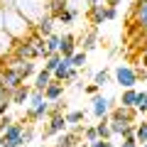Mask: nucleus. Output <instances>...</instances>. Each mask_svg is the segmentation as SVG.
<instances>
[{"label":"nucleus","instance_id":"19","mask_svg":"<svg viewBox=\"0 0 147 147\" xmlns=\"http://www.w3.org/2000/svg\"><path fill=\"white\" fill-rule=\"evenodd\" d=\"M137 93H140L137 88H127V91H123V96H120V105H125V108H135V103H137Z\"/></svg>","mask_w":147,"mask_h":147},{"label":"nucleus","instance_id":"34","mask_svg":"<svg viewBox=\"0 0 147 147\" xmlns=\"http://www.w3.org/2000/svg\"><path fill=\"white\" fill-rule=\"evenodd\" d=\"M123 127H125V123H113V120H110V132H113V135L120 137L123 135Z\"/></svg>","mask_w":147,"mask_h":147},{"label":"nucleus","instance_id":"46","mask_svg":"<svg viewBox=\"0 0 147 147\" xmlns=\"http://www.w3.org/2000/svg\"><path fill=\"white\" fill-rule=\"evenodd\" d=\"M140 147H147V142H145V145H140Z\"/></svg>","mask_w":147,"mask_h":147},{"label":"nucleus","instance_id":"43","mask_svg":"<svg viewBox=\"0 0 147 147\" xmlns=\"http://www.w3.org/2000/svg\"><path fill=\"white\" fill-rule=\"evenodd\" d=\"M88 3V7H93V5H100V0H86Z\"/></svg>","mask_w":147,"mask_h":147},{"label":"nucleus","instance_id":"41","mask_svg":"<svg viewBox=\"0 0 147 147\" xmlns=\"http://www.w3.org/2000/svg\"><path fill=\"white\" fill-rule=\"evenodd\" d=\"M118 17V7H108V20H115Z\"/></svg>","mask_w":147,"mask_h":147},{"label":"nucleus","instance_id":"13","mask_svg":"<svg viewBox=\"0 0 147 147\" xmlns=\"http://www.w3.org/2000/svg\"><path fill=\"white\" fill-rule=\"evenodd\" d=\"M52 81H54V74L47 71V69H39V71H37V76H34V84H32V88L39 91V93H44V91L49 88V84H52Z\"/></svg>","mask_w":147,"mask_h":147},{"label":"nucleus","instance_id":"2","mask_svg":"<svg viewBox=\"0 0 147 147\" xmlns=\"http://www.w3.org/2000/svg\"><path fill=\"white\" fill-rule=\"evenodd\" d=\"M12 7H15L20 15H25V20H30L32 25L49 15V5L47 0H12Z\"/></svg>","mask_w":147,"mask_h":147},{"label":"nucleus","instance_id":"48","mask_svg":"<svg viewBox=\"0 0 147 147\" xmlns=\"http://www.w3.org/2000/svg\"><path fill=\"white\" fill-rule=\"evenodd\" d=\"M113 147H118V145H113Z\"/></svg>","mask_w":147,"mask_h":147},{"label":"nucleus","instance_id":"44","mask_svg":"<svg viewBox=\"0 0 147 147\" xmlns=\"http://www.w3.org/2000/svg\"><path fill=\"white\" fill-rule=\"evenodd\" d=\"M74 3H76V0H69V5H74Z\"/></svg>","mask_w":147,"mask_h":147},{"label":"nucleus","instance_id":"31","mask_svg":"<svg viewBox=\"0 0 147 147\" xmlns=\"http://www.w3.org/2000/svg\"><path fill=\"white\" fill-rule=\"evenodd\" d=\"M32 140H34V127H32V123H30V125L25 127V132H22V145L27 147V145H30Z\"/></svg>","mask_w":147,"mask_h":147},{"label":"nucleus","instance_id":"32","mask_svg":"<svg viewBox=\"0 0 147 147\" xmlns=\"http://www.w3.org/2000/svg\"><path fill=\"white\" fill-rule=\"evenodd\" d=\"M135 130H137V123H130V125H125L123 127V140H127V137H135Z\"/></svg>","mask_w":147,"mask_h":147},{"label":"nucleus","instance_id":"22","mask_svg":"<svg viewBox=\"0 0 147 147\" xmlns=\"http://www.w3.org/2000/svg\"><path fill=\"white\" fill-rule=\"evenodd\" d=\"M47 49H49V54H59V49H61V34L54 32L52 37H47Z\"/></svg>","mask_w":147,"mask_h":147},{"label":"nucleus","instance_id":"3","mask_svg":"<svg viewBox=\"0 0 147 147\" xmlns=\"http://www.w3.org/2000/svg\"><path fill=\"white\" fill-rule=\"evenodd\" d=\"M113 79H115V84L120 86L123 91L135 88V86L140 84L137 76H135V66H130V64H118V66L113 69Z\"/></svg>","mask_w":147,"mask_h":147},{"label":"nucleus","instance_id":"7","mask_svg":"<svg viewBox=\"0 0 147 147\" xmlns=\"http://www.w3.org/2000/svg\"><path fill=\"white\" fill-rule=\"evenodd\" d=\"M12 57L22 59V61H37V59H39V52L34 49V44H32L30 39H22V42H15Z\"/></svg>","mask_w":147,"mask_h":147},{"label":"nucleus","instance_id":"37","mask_svg":"<svg viewBox=\"0 0 147 147\" xmlns=\"http://www.w3.org/2000/svg\"><path fill=\"white\" fill-rule=\"evenodd\" d=\"M120 147H140V142H137L135 137H127V140L120 142Z\"/></svg>","mask_w":147,"mask_h":147},{"label":"nucleus","instance_id":"29","mask_svg":"<svg viewBox=\"0 0 147 147\" xmlns=\"http://www.w3.org/2000/svg\"><path fill=\"white\" fill-rule=\"evenodd\" d=\"M44 93H39V91H32V96H30V103H27V108H37V105H42L44 103Z\"/></svg>","mask_w":147,"mask_h":147},{"label":"nucleus","instance_id":"28","mask_svg":"<svg viewBox=\"0 0 147 147\" xmlns=\"http://www.w3.org/2000/svg\"><path fill=\"white\" fill-rule=\"evenodd\" d=\"M84 140L88 142V145H91V142H96V140H100V137H98V130H96V125H86V130H84Z\"/></svg>","mask_w":147,"mask_h":147},{"label":"nucleus","instance_id":"10","mask_svg":"<svg viewBox=\"0 0 147 147\" xmlns=\"http://www.w3.org/2000/svg\"><path fill=\"white\" fill-rule=\"evenodd\" d=\"M98 47V27H91L88 32H84V34L79 37V49L81 52H93V49Z\"/></svg>","mask_w":147,"mask_h":147},{"label":"nucleus","instance_id":"14","mask_svg":"<svg viewBox=\"0 0 147 147\" xmlns=\"http://www.w3.org/2000/svg\"><path fill=\"white\" fill-rule=\"evenodd\" d=\"M12 49H15V39L5 30H0V61H5L7 57H12Z\"/></svg>","mask_w":147,"mask_h":147},{"label":"nucleus","instance_id":"25","mask_svg":"<svg viewBox=\"0 0 147 147\" xmlns=\"http://www.w3.org/2000/svg\"><path fill=\"white\" fill-rule=\"evenodd\" d=\"M61 59H64L61 54H52V57H49L47 61H44V69L54 74V71H57V69H59V64H61Z\"/></svg>","mask_w":147,"mask_h":147},{"label":"nucleus","instance_id":"16","mask_svg":"<svg viewBox=\"0 0 147 147\" xmlns=\"http://www.w3.org/2000/svg\"><path fill=\"white\" fill-rule=\"evenodd\" d=\"M32 86L30 84H25V86H20V88L12 93V105H25L27 108V103H30V96H32Z\"/></svg>","mask_w":147,"mask_h":147},{"label":"nucleus","instance_id":"9","mask_svg":"<svg viewBox=\"0 0 147 147\" xmlns=\"http://www.w3.org/2000/svg\"><path fill=\"white\" fill-rule=\"evenodd\" d=\"M91 113L96 115V120H103V118H108L110 113V103H108V96H93L91 98Z\"/></svg>","mask_w":147,"mask_h":147},{"label":"nucleus","instance_id":"30","mask_svg":"<svg viewBox=\"0 0 147 147\" xmlns=\"http://www.w3.org/2000/svg\"><path fill=\"white\" fill-rule=\"evenodd\" d=\"M84 64H86V52H81V49H79V52L71 57V66H74V69H81Z\"/></svg>","mask_w":147,"mask_h":147},{"label":"nucleus","instance_id":"20","mask_svg":"<svg viewBox=\"0 0 147 147\" xmlns=\"http://www.w3.org/2000/svg\"><path fill=\"white\" fill-rule=\"evenodd\" d=\"M96 130H98V137L100 140H110L113 132H110V118H103V120L96 123Z\"/></svg>","mask_w":147,"mask_h":147},{"label":"nucleus","instance_id":"40","mask_svg":"<svg viewBox=\"0 0 147 147\" xmlns=\"http://www.w3.org/2000/svg\"><path fill=\"white\" fill-rule=\"evenodd\" d=\"M5 7L7 5H0V30H5Z\"/></svg>","mask_w":147,"mask_h":147},{"label":"nucleus","instance_id":"45","mask_svg":"<svg viewBox=\"0 0 147 147\" xmlns=\"http://www.w3.org/2000/svg\"><path fill=\"white\" fill-rule=\"evenodd\" d=\"M135 3H147V0H135Z\"/></svg>","mask_w":147,"mask_h":147},{"label":"nucleus","instance_id":"33","mask_svg":"<svg viewBox=\"0 0 147 147\" xmlns=\"http://www.w3.org/2000/svg\"><path fill=\"white\" fill-rule=\"evenodd\" d=\"M12 123H15V120H12V115H10V113H7V115H3V118H0V135H3V132H5L7 127L12 125Z\"/></svg>","mask_w":147,"mask_h":147},{"label":"nucleus","instance_id":"18","mask_svg":"<svg viewBox=\"0 0 147 147\" xmlns=\"http://www.w3.org/2000/svg\"><path fill=\"white\" fill-rule=\"evenodd\" d=\"M54 147H81V140H76V137L71 135V132H61V135L57 137V142H54Z\"/></svg>","mask_w":147,"mask_h":147},{"label":"nucleus","instance_id":"36","mask_svg":"<svg viewBox=\"0 0 147 147\" xmlns=\"http://www.w3.org/2000/svg\"><path fill=\"white\" fill-rule=\"evenodd\" d=\"M98 86H96V84H88V86H86V88H84V93H88L91 96V98H93V96H98Z\"/></svg>","mask_w":147,"mask_h":147},{"label":"nucleus","instance_id":"35","mask_svg":"<svg viewBox=\"0 0 147 147\" xmlns=\"http://www.w3.org/2000/svg\"><path fill=\"white\" fill-rule=\"evenodd\" d=\"M135 76H137V81H145L147 79V66H135Z\"/></svg>","mask_w":147,"mask_h":147},{"label":"nucleus","instance_id":"15","mask_svg":"<svg viewBox=\"0 0 147 147\" xmlns=\"http://www.w3.org/2000/svg\"><path fill=\"white\" fill-rule=\"evenodd\" d=\"M34 32H37L39 37H44V39H47V37H52V34H54V17H52V15L42 17V20L34 25Z\"/></svg>","mask_w":147,"mask_h":147},{"label":"nucleus","instance_id":"21","mask_svg":"<svg viewBox=\"0 0 147 147\" xmlns=\"http://www.w3.org/2000/svg\"><path fill=\"white\" fill-rule=\"evenodd\" d=\"M76 17H79V7H76V5H69L66 10L61 12V17H59L57 22H61V25H71V22L76 20Z\"/></svg>","mask_w":147,"mask_h":147},{"label":"nucleus","instance_id":"17","mask_svg":"<svg viewBox=\"0 0 147 147\" xmlns=\"http://www.w3.org/2000/svg\"><path fill=\"white\" fill-rule=\"evenodd\" d=\"M44 98H47L49 103H54V100H61V98H64V84L52 81V84H49V88L44 91Z\"/></svg>","mask_w":147,"mask_h":147},{"label":"nucleus","instance_id":"8","mask_svg":"<svg viewBox=\"0 0 147 147\" xmlns=\"http://www.w3.org/2000/svg\"><path fill=\"white\" fill-rule=\"evenodd\" d=\"M108 118L113 123H125V125H130V123H135L137 118V108H125V105H118V108H113L108 113Z\"/></svg>","mask_w":147,"mask_h":147},{"label":"nucleus","instance_id":"4","mask_svg":"<svg viewBox=\"0 0 147 147\" xmlns=\"http://www.w3.org/2000/svg\"><path fill=\"white\" fill-rule=\"evenodd\" d=\"M30 125V123L22 118V120H15L10 127H7L3 135H0V145H10V147H25L22 145V132H25V127Z\"/></svg>","mask_w":147,"mask_h":147},{"label":"nucleus","instance_id":"11","mask_svg":"<svg viewBox=\"0 0 147 147\" xmlns=\"http://www.w3.org/2000/svg\"><path fill=\"white\" fill-rule=\"evenodd\" d=\"M86 17H88V22H91L93 27L103 25V22L108 20V5H105V3H100V5L88 7V10H86Z\"/></svg>","mask_w":147,"mask_h":147},{"label":"nucleus","instance_id":"39","mask_svg":"<svg viewBox=\"0 0 147 147\" xmlns=\"http://www.w3.org/2000/svg\"><path fill=\"white\" fill-rule=\"evenodd\" d=\"M91 147H113V142L110 140H96V142H91Z\"/></svg>","mask_w":147,"mask_h":147},{"label":"nucleus","instance_id":"5","mask_svg":"<svg viewBox=\"0 0 147 147\" xmlns=\"http://www.w3.org/2000/svg\"><path fill=\"white\" fill-rule=\"evenodd\" d=\"M66 130H69L66 113H61V115H52V118H47V125H44V130L39 132V135H42V140H47V137L61 135V132H66Z\"/></svg>","mask_w":147,"mask_h":147},{"label":"nucleus","instance_id":"47","mask_svg":"<svg viewBox=\"0 0 147 147\" xmlns=\"http://www.w3.org/2000/svg\"><path fill=\"white\" fill-rule=\"evenodd\" d=\"M3 147H10V145H3Z\"/></svg>","mask_w":147,"mask_h":147},{"label":"nucleus","instance_id":"23","mask_svg":"<svg viewBox=\"0 0 147 147\" xmlns=\"http://www.w3.org/2000/svg\"><path fill=\"white\" fill-rule=\"evenodd\" d=\"M86 118V110H69L66 113V123L69 125H81Z\"/></svg>","mask_w":147,"mask_h":147},{"label":"nucleus","instance_id":"49","mask_svg":"<svg viewBox=\"0 0 147 147\" xmlns=\"http://www.w3.org/2000/svg\"><path fill=\"white\" fill-rule=\"evenodd\" d=\"M0 147H3V145H0Z\"/></svg>","mask_w":147,"mask_h":147},{"label":"nucleus","instance_id":"6","mask_svg":"<svg viewBox=\"0 0 147 147\" xmlns=\"http://www.w3.org/2000/svg\"><path fill=\"white\" fill-rule=\"evenodd\" d=\"M0 86H3V88H7L10 93H15L20 86H25V79H22L17 71H12V69L0 66Z\"/></svg>","mask_w":147,"mask_h":147},{"label":"nucleus","instance_id":"27","mask_svg":"<svg viewBox=\"0 0 147 147\" xmlns=\"http://www.w3.org/2000/svg\"><path fill=\"white\" fill-rule=\"evenodd\" d=\"M137 113H142V115H147V91H140L137 93V103H135Z\"/></svg>","mask_w":147,"mask_h":147},{"label":"nucleus","instance_id":"42","mask_svg":"<svg viewBox=\"0 0 147 147\" xmlns=\"http://www.w3.org/2000/svg\"><path fill=\"white\" fill-rule=\"evenodd\" d=\"M118 3H120V0H105V5H108V7H115Z\"/></svg>","mask_w":147,"mask_h":147},{"label":"nucleus","instance_id":"24","mask_svg":"<svg viewBox=\"0 0 147 147\" xmlns=\"http://www.w3.org/2000/svg\"><path fill=\"white\" fill-rule=\"evenodd\" d=\"M108 81H110V71H108V69H103V71H96V74H93V84L98 86V88H103Z\"/></svg>","mask_w":147,"mask_h":147},{"label":"nucleus","instance_id":"38","mask_svg":"<svg viewBox=\"0 0 147 147\" xmlns=\"http://www.w3.org/2000/svg\"><path fill=\"white\" fill-rule=\"evenodd\" d=\"M142 61L147 66V34H142Z\"/></svg>","mask_w":147,"mask_h":147},{"label":"nucleus","instance_id":"1","mask_svg":"<svg viewBox=\"0 0 147 147\" xmlns=\"http://www.w3.org/2000/svg\"><path fill=\"white\" fill-rule=\"evenodd\" d=\"M5 32L15 42H22V39H30V34L34 32V25L30 20H25V15H20L12 5H7L5 7Z\"/></svg>","mask_w":147,"mask_h":147},{"label":"nucleus","instance_id":"26","mask_svg":"<svg viewBox=\"0 0 147 147\" xmlns=\"http://www.w3.org/2000/svg\"><path fill=\"white\" fill-rule=\"evenodd\" d=\"M135 140L140 142V145H145V142H147V120L137 123V130H135Z\"/></svg>","mask_w":147,"mask_h":147},{"label":"nucleus","instance_id":"12","mask_svg":"<svg viewBox=\"0 0 147 147\" xmlns=\"http://www.w3.org/2000/svg\"><path fill=\"white\" fill-rule=\"evenodd\" d=\"M76 52H79V39H76L74 34H69V32L61 34V49H59V54L66 57V59H71Z\"/></svg>","mask_w":147,"mask_h":147}]
</instances>
